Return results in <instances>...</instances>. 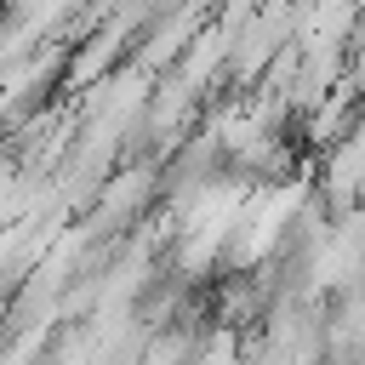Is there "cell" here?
Listing matches in <instances>:
<instances>
[]
</instances>
